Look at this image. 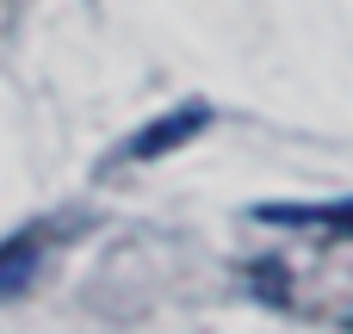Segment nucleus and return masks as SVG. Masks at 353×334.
Returning a JSON list of instances; mask_svg holds the SVG:
<instances>
[{
  "mask_svg": "<svg viewBox=\"0 0 353 334\" xmlns=\"http://www.w3.org/2000/svg\"><path fill=\"white\" fill-rule=\"evenodd\" d=\"M37 260H43V242H37V229H19V236H6V242H0V298L25 291V285L37 279Z\"/></svg>",
  "mask_w": 353,
  "mask_h": 334,
  "instance_id": "f257e3e1",
  "label": "nucleus"
}]
</instances>
